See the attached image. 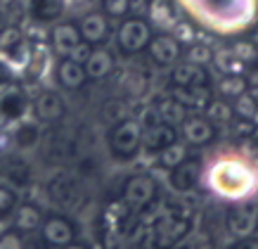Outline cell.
Returning a JSON list of instances; mask_svg holds the SVG:
<instances>
[{
	"label": "cell",
	"instance_id": "obj_5",
	"mask_svg": "<svg viewBox=\"0 0 258 249\" xmlns=\"http://www.w3.org/2000/svg\"><path fill=\"white\" fill-rule=\"evenodd\" d=\"M140 142H142L140 126L135 121H123L111 135V147H114V152L118 157H133L138 152V147H140Z\"/></svg>",
	"mask_w": 258,
	"mask_h": 249
},
{
	"label": "cell",
	"instance_id": "obj_31",
	"mask_svg": "<svg viewBox=\"0 0 258 249\" xmlns=\"http://www.w3.org/2000/svg\"><path fill=\"white\" fill-rule=\"evenodd\" d=\"M256 145H258V142H256Z\"/></svg>",
	"mask_w": 258,
	"mask_h": 249
},
{
	"label": "cell",
	"instance_id": "obj_21",
	"mask_svg": "<svg viewBox=\"0 0 258 249\" xmlns=\"http://www.w3.org/2000/svg\"><path fill=\"white\" fill-rule=\"evenodd\" d=\"M17 204V195L10 190V187L0 185V214H8V211L15 209Z\"/></svg>",
	"mask_w": 258,
	"mask_h": 249
},
{
	"label": "cell",
	"instance_id": "obj_30",
	"mask_svg": "<svg viewBox=\"0 0 258 249\" xmlns=\"http://www.w3.org/2000/svg\"><path fill=\"white\" fill-rule=\"evenodd\" d=\"M64 249H88V247H86V244H67Z\"/></svg>",
	"mask_w": 258,
	"mask_h": 249
},
{
	"label": "cell",
	"instance_id": "obj_3",
	"mask_svg": "<svg viewBox=\"0 0 258 249\" xmlns=\"http://www.w3.org/2000/svg\"><path fill=\"white\" fill-rule=\"evenodd\" d=\"M189 230V218L187 216H178V211H164L159 221L154 223V230H152V240H154V247L159 249H171L175 247Z\"/></svg>",
	"mask_w": 258,
	"mask_h": 249
},
{
	"label": "cell",
	"instance_id": "obj_15",
	"mask_svg": "<svg viewBox=\"0 0 258 249\" xmlns=\"http://www.w3.org/2000/svg\"><path fill=\"white\" fill-rule=\"evenodd\" d=\"M109 69H111L109 53L97 50V53H93L90 57H88V71H90V76L100 78V76H104V74H109Z\"/></svg>",
	"mask_w": 258,
	"mask_h": 249
},
{
	"label": "cell",
	"instance_id": "obj_28",
	"mask_svg": "<svg viewBox=\"0 0 258 249\" xmlns=\"http://www.w3.org/2000/svg\"><path fill=\"white\" fill-rule=\"evenodd\" d=\"M249 81H251V83H249V86H251V95H253V97H258V69L251 71Z\"/></svg>",
	"mask_w": 258,
	"mask_h": 249
},
{
	"label": "cell",
	"instance_id": "obj_17",
	"mask_svg": "<svg viewBox=\"0 0 258 249\" xmlns=\"http://www.w3.org/2000/svg\"><path fill=\"white\" fill-rule=\"evenodd\" d=\"M40 211L36 209V207H22L19 209V214H17V226L22 228V230H26V233H31V230H36V228L40 226Z\"/></svg>",
	"mask_w": 258,
	"mask_h": 249
},
{
	"label": "cell",
	"instance_id": "obj_4",
	"mask_svg": "<svg viewBox=\"0 0 258 249\" xmlns=\"http://www.w3.org/2000/svg\"><path fill=\"white\" fill-rule=\"evenodd\" d=\"M154 180L149 176H133V178L125 183L123 190V202L131 207V209H147L149 204L154 202Z\"/></svg>",
	"mask_w": 258,
	"mask_h": 249
},
{
	"label": "cell",
	"instance_id": "obj_2",
	"mask_svg": "<svg viewBox=\"0 0 258 249\" xmlns=\"http://www.w3.org/2000/svg\"><path fill=\"white\" fill-rule=\"evenodd\" d=\"M211 187L227 200H242L256 187V173L239 159H220L209 173Z\"/></svg>",
	"mask_w": 258,
	"mask_h": 249
},
{
	"label": "cell",
	"instance_id": "obj_27",
	"mask_svg": "<svg viewBox=\"0 0 258 249\" xmlns=\"http://www.w3.org/2000/svg\"><path fill=\"white\" fill-rule=\"evenodd\" d=\"M107 8H109L111 15H121L128 8V0H107Z\"/></svg>",
	"mask_w": 258,
	"mask_h": 249
},
{
	"label": "cell",
	"instance_id": "obj_9",
	"mask_svg": "<svg viewBox=\"0 0 258 249\" xmlns=\"http://www.w3.org/2000/svg\"><path fill=\"white\" fill-rule=\"evenodd\" d=\"M147 36H149V31H147V26H145V22L131 19V22L123 24V29L118 33V40H121V45L125 50H138V47H142L147 43Z\"/></svg>",
	"mask_w": 258,
	"mask_h": 249
},
{
	"label": "cell",
	"instance_id": "obj_11",
	"mask_svg": "<svg viewBox=\"0 0 258 249\" xmlns=\"http://www.w3.org/2000/svg\"><path fill=\"white\" fill-rule=\"evenodd\" d=\"M152 55H154V60L161 64H171L175 57H178V43L168 36H161L152 43Z\"/></svg>",
	"mask_w": 258,
	"mask_h": 249
},
{
	"label": "cell",
	"instance_id": "obj_10",
	"mask_svg": "<svg viewBox=\"0 0 258 249\" xmlns=\"http://www.w3.org/2000/svg\"><path fill=\"white\" fill-rule=\"evenodd\" d=\"M128 204L123 202V200H114V202L107 204V209H104V223L109 228H116V230H121V233L125 235L123 230V223L128 221Z\"/></svg>",
	"mask_w": 258,
	"mask_h": 249
},
{
	"label": "cell",
	"instance_id": "obj_23",
	"mask_svg": "<svg viewBox=\"0 0 258 249\" xmlns=\"http://www.w3.org/2000/svg\"><path fill=\"white\" fill-rule=\"evenodd\" d=\"M40 112H43L45 117H55L57 112H59V105H57V97H55V95H47V97H43Z\"/></svg>",
	"mask_w": 258,
	"mask_h": 249
},
{
	"label": "cell",
	"instance_id": "obj_7",
	"mask_svg": "<svg viewBox=\"0 0 258 249\" xmlns=\"http://www.w3.org/2000/svg\"><path fill=\"white\" fill-rule=\"evenodd\" d=\"M43 240H47L55 247H67L74 242V228L67 218L62 216H52L45 221V228H43Z\"/></svg>",
	"mask_w": 258,
	"mask_h": 249
},
{
	"label": "cell",
	"instance_id": "obj_19",
	"mask_svg": "<svg viewBox=\"0 0 258 249\" xmlns=\"http://www.w3.org/2000/svg\"><path fill=\"white\" fill-rule=\"evenodd\" d=\"M59 78H62L69 88H76L81 81H83V69H81L74 60H67V62H62V67H59Z\"/></svg>",
	"mask_w": 258,
	"mask_h": 249
},
{
	"label": "cell",
	"instance_id": "obj_20",
	"mask_svg": "<svg viewBox=\"0 0 258 249\" xmlns=\"http://www.w3.org/2000/svg\"><path fill=\"white\" fill-rule=\"evenodd\" d=\"M195 76L197 78H204L202 76V71L197 69V67H178V69H175V81H178V83H195Z\"/></svg>",
	"mask_w": 258,
	"mask_h": 249
},
{
	"label": "cell",
	"instance_id": "obj_8",
	"mask_svg": "<svg viewBox=\"0 0 258 249\" xmlns=\"http://www.w3.org/2000/svg\"><path fill=\"white\" fill-rule=\"evenodd\" d=\"M171 171V187L175 192H189L199 183V164L197 162H182Z\"/></svg>",
	"mask_w": 258,
	"mask_h": 249
},
{
	"label": "cell",
	"instance_id": "obj_25",
	"mask_svg": "<svg viewBox=\"0 0 258 249\" xmlns=\"http://www.w3.org/2000/svg\"><path fill=\"white\" fill-rule=\"evenodd\" d=\"M0 249H24V244L15 233H8L0 237Z\"/></svg>",
	"mask_w": 258,
	"mask_h": 249
},
{
	"label": "cell",
	"instance_id": "obj_16",
	"mask_svg": "<svg viewBox=\"0 0 258 249\" xmlns=\"http://www.w3.org/2000/svg\"><path fill=\"white\" fill-rule=\"evenodd\" d=\"M107 33V19L100 15H90L83 22V36L88 40H102Z\"/></svg>",
	"mask_w": 258,
	"mask_h": 249
},
{
	"label": "cell",
	"instance_id": "obj_24",
	"mask_svg": "<svg viewBox=\"0 0 258 249\" xmlns=\"http://www.w3.org/2000/svg\"><path fill=\"white\" fill-rule=\"evenodd\" d=\"M223 90L227 95H239L244 90V81H239V78H225L223 81Z\"/></svg>",
	"mask_w": 258,
	"mask_h": 249
},
{
	"label": "cell",
	"instance_id": "obj_29",
	"mask_svg": "<svg viewBox=\"0 0 258 249\" xmlns=\"http://www.w3.org/2000/svg\"><path fill=\"white\" fill-rule=\"evenodd\" d=\"M211 114H213L216 119H220V121H225V119L230 117V112H227L225 107H213V109H211Z\"/></svg>",
	"mask_w": 258,
	"mask_h": 249
},
{
	"label": "cell",
	"instance_id": "obj_14",
	"mask_svg": "<svg viewBox=\"0 0 258 249\" xmlns=\"http://www.w3.org/2000/svg\"><path fill=\"white\" fill-rule=\"evenodd\" d=\"M187 159V150L178 145V142H171V145H166L161 150V157H159V164L164 166V169H175L178 164H182Z\"/></svg>",
	"mask_w": 258,
	"mask_h": 249
},
{
	"label": "cell",
	"instance_id": "obj_1",
	"mask_svg": "<svg viewBox=\"0 0 258 249\" xmlns=\"http://www.w3.org/2000/svg\"><path fill=\"white\" fill-rule=\"evenodd\" d=\"M182 5L204 26L220 33L242 31L256 17V0H182Z\"/></svg>",
	"mask_w": 258,
	"mask_h": 249
},
{
	"label": "cell",
	"instance_id": "obj_12",
	"mask_svg": "<svg viewBox=\"0 0 258 249\" xmlns=\"http://www.w3.org/2000/svg\"><path fill=\"white\" fill-rule=\"evenodd\" d=\"M171 142H173V131L164 124H154L145 133V145H147L149 150H164L166 145H171Z\"/></svg>",
	"mask_w": 258,
	"mask_h": 249
},
{
	"label": "cell",
	"instance_id": "obj_22",
	"mask_svg": "<svg viewBox=\"0 0 258 249\" xmlns=\"http://www.w3.org/2000/svg\"><path fill=\"white\" fill-rule=\"evenodd\" d=\"M161 114H164V119L168 121V124H178V121H182V109L178 107V102H166L164 109H161Z\"/></svg>",
	"mask_w": 258,
	"mask_h": 249
},
{
	"label": "cell",
	"instance_id": "obj_18",
	"mask_svg": "<svg viewBox=\"0 0 258 249\" xmlns=\"http://www.w3.org/2000/svg\"><path fill=\"white\" fill-rule=\"evenodd\" d=\"M55 43L59 50L71 53V50L79 47V33H76L74 26H62V29H57V33H55Z\"/></svg>",
	"mask_w": 258,
	"mask_h": 249
},
{
	"label": "cell",
	"instance_id": "obj_13",
	"mask_svg": "<svg viewBox=\"0 0 258 249\" xmlns=\"http://www.w3.org/2000/svg\"><path fill=\"white\" fill-rule=\"evenodd\" d=\"M211 124L209 121H204V119H192L185 124V135H187L189 142H195V145H204V142L211 140Z\"/></svg>",
	"mask_w": 258,
	"mask_h": 249
},
{
	"label": "cell",
	"instance_id": "obj_26",
	"mask_svg": "<svg viewBox=\"0 0 258 249\" xmlns=\"http://www.w3.org/2000/svg\"><path fill=\"white\" fill-rule=\"evenodd\" d=\"M230 249H258V237L246 235V237H242V240L237 242V244H232Z\"/></svg>",
	"mask_w": 258,
	"mask_h": 249
},
{
	"label": "cell",
	"instance_id": "obj_6",
	"mask_svg": "<svg viewBox=\"0 0 258 249\" xmlns=\"http://www.w3.org/2000/svg\"><path fill=\"white\" fill-rule=\"evenodd\" d=\"M258 226V211L256 207H249V204H242V207H235V209L227 214V228L230 233L237 235V237H246L256 230Z\"/></svg>",
	"mask_w": 258,
	"mask_h": 249
}]
</instances>
